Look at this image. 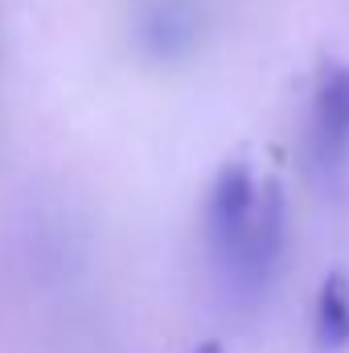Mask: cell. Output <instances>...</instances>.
<instances>
[{"label":"cell","mask_w":349,"mask_h":353,"mask_svg":"<svg viewBox=\"0 0 349 353\" xmlns=\"http://www.w3.org/2000/svg\"><path fill=\"white\" fill-rule=\"evenodd\" d=\"M235 275L247 283V288H259L267 283V275L275 271L279 255H283V193L275 181L259 185V201H255V214L247 222V230L235 239L230 251H222Z\"/></svg>","instance_id":"1"},{"label":"cell","mask_w":349,"mask_h":353,"mask_svg":"<svg viewBox=\"0 0 349 353\" xmlns=\"http://www.w3.org/2000/svg\"><path fill=\"white\" fill-rule=\"evenodd\" d=\"M255 201H259V185H255V173L243 161H230V165L218 169L214 189H210V205H206V222H210V234H214L218 251L235 247V239L247 230V222L255 214Z\"/></svg>","instance_id":"2"},{"label":"cell","mask_w":349,"mask_h":353,"mask_svg":"<svg viewBox=\"0 0 349 353\" xmlns=\"http://www.w3.org/2000/svg\"><path fill=\"white\" fill-rule=\"evenodd\" d=\"M312 128H317V144L321 152L337 157L349 148V66L346 62H329L317 79L312 94Z\"/></svg>","instance_id":"3"},{"label":"cell","mask_w":349,"mask_h":353,"mask_svg":"<svg viewBox=\"0 0 349 353\" xmlns=\"http://www.w3.org/2000/svg\"><path fill=\"white\" fill-rule=\"evenodd\" d=\"M317 345L321 350L349 345V279L341 271H329L317 292Z\"/></svg>","instance_id":"4"},{"label":"cell","mask_w":349,"mask_h":353,"mask_svg":"<svg viewBox=\"0 0 349 353\" xmlns=\"http://www.w3.org/2000/svg\"><path fill=\"white\" fill-rule=\"evenodd\" d=\"M193 353H222V345H218V341H206V345H197Z\"/></svg>","instance_id":"5"}]
</instances>
